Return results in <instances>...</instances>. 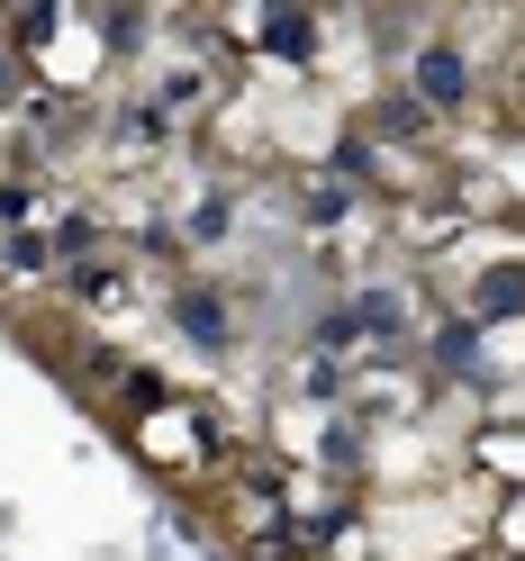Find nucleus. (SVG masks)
<instances>
[{"mask_svg": "<svg viewBox=\"0 0 525 561\" xmlns=\"http://www.w3.org/2000/svg\"><path fill=\"white\" fill-rule=\"evenodd\" d=\"M426 91H435V100H453V91H463V64H444V55H426Z\"/></svg>", "mask_w": 525, "mask_h": 561, "instance_id": "nucleus-1", "label": "nucleus"}]
</instances>
